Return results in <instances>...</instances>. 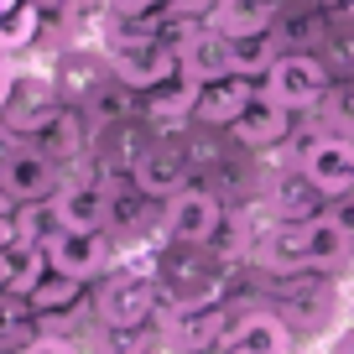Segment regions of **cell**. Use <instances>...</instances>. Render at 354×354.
Wrapping results in <instances>:
<instances>
[{
    "label": "cell",
    "mask_w": 354,
    "mask_h": 354,
    "mask_svg": "<svg viewBox=\"0 0 354 354\" xmlns=\"http://www.w3.org/2000/svg\"><path fill=\"white\" fill-rule=\"evenodd\" d=\"M277 47L266 42V37H250V42H234V73L240 78H261V73H271V63H277Z\"/></svg>",
    "instance_id": "cell-25"
},
{
    "label": "cell",
    "mask_w": 354,
    "mask_h": 354,
    "mask_svg": "<svg viewBox=\"0 0 354 354\" xmlns=\"http://www.w3.org/2000/svg\"><path fill=\"white\" fill-rule=\"evenodd\" d=\"M42 136H47V146H42V151L53 156L57 167H63V162H73V156H84V136H78V120H73V115H68V110L57 115V120L47 125Z\"/></svg>",
    "instance_id": "cell-24"
},
{
    "label": "cell",
    "mask_w": 354,
    "mask_h": 354,
    "mask_svg": "<svg viewBox=\"0 0 354 354\" xmlns=\"http://www.w3.org/2000/svg\"><path fill=\"white\" fill-rule=\"evenodd\" d=\"M6 261H11V281H6V292H16V297H32V287L53 271L42 245H6Z\"/></svg>",
    "instance_id": "cell-21"
},
{
    "label": "cell",
    "mask_w": 354,
    "mask_h": 354,
    "mask_svg": "<svg viewBox=\"0 0 354 354\" xmlns=\"http://www.w3.org/2000/svg\"><path fill=\"white\" fill-rule=\"evenodd\" d=\"M261 100L255 94V84L250 78H240V73H230V78H219V84H198V110H193V120H203V125H214V131H230L234 120H240L250 104Z\"/></svg>",
    "instance_id": "cell-11"
},
{
    "label": "cell",
    "mask_w": 354,
    "mask_h": 354,
    "mask_svg": "<svg viewBox=\"0 0 354 354\" xmlns=\"http://www.w3.org/2000/svg\"><path fill=\"white\" fill-rule=\"evenodd\" d=\"M156 302H162L156 281H146V277H110L100 287V318H104V328H141V323L156 313Z\"/></svg>",
    "instance_id": "cell-7"
},
{
    "label": "cell",
    "mask_w": 354,
    "mask_h": 354,
    "mask_svg": "<svg viewBox=\"0 0 354 354\" xmlns=\"http://www.w3.org/2000/svg\"><path fill=\"white\" fill-rule=\"evenodd\" d=\"M11 88H16V68L0 57V115H6V104H11Z\"/></svg>",
    "instance_id": "cell-29"
},
{
    "label": "cell",
    "mask_w": 354,
    "mask_h": 354,
    "mask_svg": "<svg viewBox=\"0 0 354 354\" xmlns=\"http://www.w3.org/2000/svg\"><path fill=\"white\" fill-rule=\"evenodd\" d=\"M193 110H198V84L183 78V73H177L172 84L146 94V120H151L156 131H177L183 120H193Z\"/></svg>",
    "instance_id": "cell-17"
},
{
    "label": "cell",
    "mask_w": 354,
    "mask_h": 354,
    "mask_svg": "<svg viewBox=\"0 0 354 354\" xmlns=\"http://www.w3.org/2000/svg\"><path fill=\"white\" fill-rule=\"evenodd\" d=\"M78 292H84V281H78V277L47 271V277L32 287V297H26V302H32V313L42 318V313H63V308H73V302H78Z\"/></svg>",
    "instance_id": "cell-23"
},
{
    "label": "cell",
    "mask_w": 354,
    "mask_h": 354,
    "mask_svg": "<svg viewBox=\"0 0 354 354\" xmlns=\"http://www.w3.org/2000/svg\"><path fill=\"white\" fill-rule=\"evenodd\" d=\"M271 104H281V110H313V104L328 94V68L318 63L313 53H281L277 63H271V73H266V88H261Z\"/></svg>",
    "instance_id": "cell-2"
},
{
    "label": "cell",
    "mask_w": 354,
    "mask_h": 354,
    "mask_svg": "<svg viewBox=\"0 0 354 354\" xmlns=\"http://www.w3.org/2000/svg\"><path fill=\"white\" fill-rule=\"evenodd\" d=\"M63 115V100H57V84L42 73H16V88H11V104L0 120L11 125L16 136H42L47 125Z\"/></svg>",
    "instance_id": "cell-4"
},
{
    "label": "cell",
    "mask_w": 354,
    "mask_h": 354,
    "mask_svg": "<svg viewBox=\"0 0 354 354\" xmlns=\"http://www.w3.org/2000/svg\"><path fill=\"white\" fill-rule=\"evenodd\" d=\"M32 302L26 297H16V292H0V349H11V344H37V333H32Z\"/></svg>",
    "instance_id": "cell-22"
},
{
    "label": "cell",
    "mask_w": 354,
    "mask_h": 354,
    "mask_svg": "<svg viewBox=\"0 0 354 354\" xmlns=\"http://www.w3.org/2000/svg\"><path fill=\"white\" fill-rule=\"evenodd\" d=\"M21 354H73V344H57V339H37V344H26Z\"/></svg>",
    "instance_id": "cell-30"
},
{
    "label": "cell",
    "mask_w": 354,
    "mask_h": 354,
    "mask_svg": "<svg viewBox=\"0 0 354 354\" xmlns=\"http://www.w3.org/2000/svg\"><path fill=\"white\" fill-rule=\"evenodd\" d=\"M104 6H110L115 16H125V21H136V16H151L162 0H104Z\"/></svg>",
    "instance_id": "cell-27"
},
{
    "label": "cell",
    "mask_w": 354,
    "mask_h": 354,
    "mask_svg": "<svg viewBox=\"0 0 354 354\" xmlns=\"http://www.w3.org/2000/svg\"><path fill=\"white\" fill-rule=\"evenodd\" d=\"M6 281H11V261H6V250H0V292H6Z\"/></svg>",
    "instance_id": "cell-32"
},
{
    "label": "cell",
    "mask_w": 354,
    "mask_h": 354,
    "mask_svg": "<svg viewBox=\"0 0 354 354\" xmlns=\"http://www.w3.org/2000/svg\"><path fill=\"white\" fill-rule=\"evenodd\" d=\"M224 354H297L292 344V328L277 318V313H245L219 344Z\"/></svg>",
    "instance_id": "cell-10"
},
{
    "label": "cell",
    "mask_w": 354,
    "mask_h": 354,
    "mask_svg": "<svg viewBox=\"0 0 354 354\" xmlns=\"http://www.w3.org/2000/svg\"><path fill=\"white\" fill-rule=\"evenodd\" d=\"M230 131H234V141L250 146V151H271V146H281L292 136V110H281V104H271L261 94V100H255Z\"/></svg>",
    "instance_id": "cell-16"
},
{
    "label": "cell",
    "mask_w": 354,
    "mask_h": 354,
    "mask_svg": "<svg viewBox=\"0 0 354 354\" xmlns=\"http://www.w3.org/2000/svg\"><path fill=\"white\" fill-rule=\"evenodd\" d=\"M302 172L323 198H344V193H354V146L339 136H323L302 151Z\"/></svg>",
    "instance_id": "cell-8"
},
{
    "label": "cell",
    "mask_w": 354,
    "mask_h": 354,
    "mask_svg": "<svg viewBox=\"0 0 354 354\" xmlns=\"http://www.w3.org/2000/svg\"><path fill=\"white\" fill-rule=\"evenodd\" d=\"M21 209V203H16V193H11V183H6V172H0V219H6V214H16Z\"/></svg>",
    "instance_id": "cell-31"
},
{
    "label": "cell",
    "mask_w": 354,
    "mask_h": 354,
    "mask_svg": "<svg viewBox=\"0 0 354 354\" xmlns=\"http://www.w3.org/2000/svg\"><path fill=\"white\" fill-rule=\"evenodd\" d=\"M318 203L323 193L308 183V172H281L277 183H271V198H266V209L277 214V219H318Z\"/></svg>",
    "instance_id": "cell-19"
},
{
    "label": "cell",
    "mask_w": 354,
    "mask_h": 354,
    "mask_svg": "<svg viewBox=\"0 0 354 354\" xmlns=\"http://www.w3.org/2000/svg\"><path fill=\"white\" fill-rule=\"evenodd\" d=\"M162 230L172 234L177 245H209V240H219V230H224V209H219V198H214V193L183 188V193H172V198H167Z\"/></svg>",
    "instance_id": "cell-3"
},
{
    "label": "cell",
    "mask_w": 354,
    "mask_h": 354,
    "mask_svg": "<svg viewBox=\"0 0 354 354\" xmlns=\"http://www.w3.org/2000/svg\"><path fill=\"white\" fill-rule=\"evenodd\" d=\"M47 266L53 271H63V277H100V271H110L115 255H110V240H104V230H57L53 240H47Z\"/></svg>",
    "instance_id": "cell-5"
},
{
    "label": "cell",
    "mask_w": 354,
    "mask_h": 354,
    "mask_svg": "<svg viewBox=\"0 0 354 354\" xmlns=\"http://www.w3.org/2000/svg\"><path fill=\"white\" fill-rule=\"evenodd\" d=\"M16 156H21V136H16L11 125L0 120V172H6V167H11Z\"/></svg>",
    "instance_id": "cell-28"
},
{
    "label": "cell",
    "mask_w": 354,
    "mask_h": 354,
    "mask_svg": "<svg viewBox=\"0 0 354 354\" xmlns=\"http://www.w3.org/2000/svg\"><path fill=\"white\" fill-rule=\"evenodd\" d=\"M224 313L219 308H198V313H183L177 328L167 333V349L172 354H198V349H219L224 344Z\"/></svg>",
    "instance_id": "cell-18"
},
{
    "label": "cell",
    "mask_w": 354,
    "mask_h": 354,
    "mask_svg": "<svg viewBox=\"0 0 354 354\" xmlns=\"http://www.w3.org/2000/svg\"><path fill=\"white\" fill-rule=\"evenodd\" d=\"M53 214L63 230H104L110 224V183H94V177H73L63 183L53 198Z\"/></svg>",
    "instance_id": "cell-9"
},
{
    "label": "cell",
    "mask_w": 354,
    "mask_h": 354,
    "mask_svg": "<svg viewBox=\"0 0 354 354\" xmlns=\"http://www.w3.org/2000/svg\"><path fill=\"white\" fill-rule=\"evenodd\" d=\"M57 177H63V167H57L42 146H21V156L6 167V183H11L16 203H47V198H57V188H63Z\"/></svg>",
    "instance_id": "cell-12"
},
{
    "label": "cell",
    "mask_w": 354,
    "mask_h": 354,
    "mask_svg": "<svg viewBox=\"0 0 354 354\" xmlns=\"http://www.w3.org/2000/svg\"><path fill=\"white\" fill-rule=\"evenodd\" d=\"M6 6H16V0H0V11H6Z\"/></svg>",
    "instance_id": "cell-33"
},
{
    "label": "cell",
    "mask_w": 354,
    "mask_h": 354,
    "mask_svg": "<svg viewBox=\"0 0 354 354\" xmlns=\"http://www.w3.org/2000/svg\"><path fill=\"white\" fill-rule=\"evenodd\" d=\"M219 37H230V42H250V37H271V26H277V0H214L209 21Z\"/></svg>",
    "instance_id": "cell-13"
},
{
    "label": "cell",
    "mask_w": 354,
    "mask_h": 354,
    "mask_svg": "<svg viewBox=\"0 0 354 354\" xmlns=\"http://www.w3.org/2000/svg\"><path fill=\"white\" fill-rule=\"evenodd\" d=\"M110 73L120 78L136 94H151V88L172 84L177 78V47H167L162 37H151L146 16H136L131 32H120L110 42Z\"/></svg>",
    "instance_id": "cell-1"
},
{
    "label": "cell",
    "mask_w": 354,
    "mask_h": 354,
    "mask_svg": "<svg viewBox=\"0 0 354 354\" xmlns=\"http://www.w3.org/2000/svg\"><path fill=\"white\" fill-rule=\"evenodd\" d=\"M131 94L136 88H125L120 78H115L110 88H94V115H100V120H125V115H131Z\"/></svg>",
    "instance_id": "cell-26"
},
{
    "label": "cell",
    "mask_w": 354,
    "mask_h": 354,
    "mask_svg": "<svg viewBox=\"0 0 354 354\" xmlns=\"http://www.w3.org/2000/svg\"><path fill=\"white\" fill-rule=\"evenodd\" d=\"M37 32H42V6H37V0L6 6V11H0V57L6 53H26V47L37 42Z\"/></svg>",
    "instance_id": "cell-20"
},
{
    "label": "cell",
    "mask_w": 354,
    "mask_h": 354,
    "mask_svg": "<svg viewBox=\"0 0 354 354\" xmlns=\"http://www.w3.org/2000/svg\"><path fill=\"white\" fill-rule=\"evenodd\" d=\"M354 261V234L339 214H318L308 219V255H302V271H344Z\"/></svg>",
    "instance_id": "cell-14"
},
{
    "label": "cell",
    "mask_w": 354,
    "mask_h": 354,
    "mask_svg": "<svg viewBox=\"0 0 354 354\" xmlns=\"http://www.w3.org/2000/svg\"><path fill=\"white\" fill-rule=\"evenodd\" d=\"M151 354H172V349H151Z\"/></svg>",
    "instance_id": "cell-34"
},
{
    "label": "cell",
    "mask_w": 354,
    "mask_h": 354,
    "mask_svg": "<svg viewBox=\"0 0 354 354\" xmlns=\"http://www.w3.org/2000/svg\"><path fill=\"white\" fill-rule=\"evenodd\" d=\"M177 73L193 78V84H219L234 73V42L219 37L214 26H193L183 42H177Z\"/></svg>",
    "instance_id": "cell-6"
},
{
    "label": "cell",
    "mask_w": 354,
    "mask_h": 354,
    "mask_svg": "<svg viewBox=\"0 0 354 354\" xmlns=\"http://www.w3.org/2000/svg\"><path fill=\"white\" fill-rule=\"evenodd\" d=\"M188 162H183V151H172V146H146L141 156H136L131 167V183L146 193V198H172V193H183L188 183Z\"/></svg>",
    "instance_id": "cell-15"
}]
</instances>
